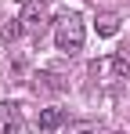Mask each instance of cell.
<instances>
[{"instance_id":"6da1fadb","label":"cell","mask_w":130,"mask_h":134,"mask_svg":"<svg viewBox=\"0 0 130 134\" xmlns=\"http://www.w3.org/2000/svg\"><path fill=\"white\" fill-rule=\"evenodd\" d=\"M83 40H87L83 18L72 15V11H65L62 18L54 22V44H58V51H65V54H80V51H83Z\"/></svg>"},{"instance_id":"7a4b0ae2","label":"cell","mask_w":130,"mask_h":134,"mask_svg":"<svg viewBox=\"0 0 130 134\" xmlns=\"http://www.w3.org/2000/svg\"><path fill=\"white\" fill-rule=\"evenodd\" d=\"M18 25H22V33H25V36L40 40L43 33L51 29V7H47V4H40V0H29V4L22 7Z\"/></svg>"},{"instance_id":"3957f363","label":"cell","mask_w":130,"mask_h":134,"mask_svg":"<svg viewBox=\"0 0 130 134\" xmlns=\"http://www.w3.org/2000/svg\"><path fill=\"white\" fill-rule=\"evenodd\" d=\"M0 134H18V105L0 102Z\"/></svg>"},{"instance_id":"277c9868","label":"cell","mask_w":130,"mask_h":134,"mask_svg":"<svg viewBox=\"0 0 130 134\" xmlns=\"http://www.w3.org/2000/svg\"><path fill=\"white\" fill-rule=\"evenodd\" d=\"M62 123H65V109H40V116H36L40 131H58Z\"/></svg>"},{"instance_id":"5b68a950","label":"cell","mask_w":130,"mask_h":134,"mask_svg":"<svg viewBox=\"0 0 130 134\" xmlns=\"http://www.w3.org/2000/svg\"><path fill=\"white\" fill-rule=\"evenodd\" d=\"M94 29H98V36H116V33H119V18H116V15H98Z\"/></svg>"},{"instance_id":"8992f818","label":"cell","mask_w":130,"mask_h":134,"mask_svg":"<svg viewBox=\"0 0 130 134\" xmlns=\"http://www.w3.org/2000/svg\"><path fill=\"white\" fill-rule=\"evenodd\" d=\"M36 91H65V83H58L54 72H40L36 76Z\"/></svg>"},{"instance_id":"52a82bcc","label":"cell","mask_w":130,"mask_h":134,"mask_svg":"<svg viewBox=\"0 0 130 134\" xmlns=\"http://www.w3.org/2000/svg\"><path fill=\"white\" fill-rule=\"evenodd\" d=\"M112 69L119 72V76H127L130 72V51L123 47V51H116V58H112Z\"/></svg>"},{"instance_id":"ba28073f","label":"cell","mask_w":130,"mask_h":134,"mask_svg":"<svg viewBox=\"0 0 130 134\" xmlns=\"http://www.w3.org/2000/svg\"><path fill=\"white\" fill-rule=\"evenodd\" d=\"M65 134H101V131H98V123H87L83 120V123H69Z\"/></svg>"},{"instance_id":"9c48e42d","label":"cell","mask_w":130,"mask_h":134,"mask_svg":"<svg viewBox=\"0 0 130 134\" xmlns=\"http://www.w3.org/2000/svg\"><path fill=\"white\" fill-rule=\"evenodd\" d=\"M18 33H22V25H18V22H11V25H4V33H0V36H4V40H15Z\"/></svg>"},{"instance_id":"30bf717a","label":"cell","mask_w":130,"mask_h":134,"mask_svg":"<svg viewBox=\"0 0 130 134\" xmlns=\"http://www.w3.org/2000/svg\"><path fill=\"white\" fill-rule=\"evenodd\" d=\"M22 4H29V0H22Z\"/></svg>"}]
</instances>
